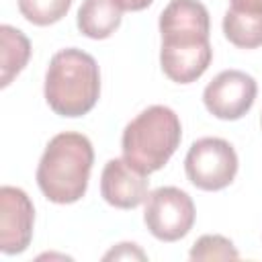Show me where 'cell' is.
<instances>
[{"instance_id": "1", "label": "cell", "mask_w": 262, "mask_h": 262, "mask_svg": "<svg viewBox=\"0 0 262 262\" xmlns=\"http://www.w3.org/2000/svg\"><path fill=\"white\" fill-rule=\"evenodd\" d=\"M164 74L178 84L201 78L213 57L209 43V12L199 0H172L160 14Z\"/></svg>"}, {"instance_id": "2", "label": "cell", "mask_w": 262, "mask_h": 262, "mask_svg": "<svg viewBox=\"0 0 262 262\" xmlns=\"http://www.w3.org/2000/svg\"><path fill=\"white\" fill-rule=\"evenodd\" d=\"M94 149L86 135L63 131L45 147L37 166V184L41 192L57 205H70L86 194Z\"/></svg>"}, {"instance_id": "3", "label": "cell", "mask_w": 262, "mask_h": 262, "mask_svg": "<svg viewBox=\"0 0 262 262\" xmlns=\"http://www.w3.org/2000/svg\"><path fill=\"white\" fill-rule=\"evenodd\" d=\"M100 94V72L94 57L82 49L57 51L45 74V100L55 115L82 117L94 108Z\"/></svg>"}, {"instance_id": "4", "label": "cell", "mask_w": 262, "mask_h": 262, "mask_svg": "<svg viewBox=\"0 0 262 262\" xmlns=\"http://www.w3.org/2000/svg\"><path fill=\"white\" fill-rule=\"evenodd\" d=\"M182 127L178 115L154 104L139 113L123 131V158L143 174L160 170L180 145Z\"/></svg>"}, {"instance_id": "5", "label": "cell", "mask_w": 262, "mask_h": 262, "mask_svg": "<svg viewBox=\"0 0 262 262\" xmlns=\"http://www.w3.org/2000/svg\"><path fill=\"white\" fill-rule=\"evenodd\" d=\"M188 180L201 190H221L237 174V154L229 141L203 137L194 141L184 158Z\"/></svg>"}, {"instance_id": "6", "label": "cell", "mask_w": 262, "mask_h": 262, "mask_svg": "<svg viewBox=\"0 0 262 262\" xmlns=\"http://www.w3.org/2000/svg\"><path fill=\"white\" fill-rule=\"evenodd\" d=\"M143 221L154 237L162 242H176L192 229L194 203L176 186L156 188L145 199Z\"/></svg>"}, {"instance_id": "7", "label": "cell", "mask_w": 262, "mask_h": 262, "mask_svg": "<svg viewBox=\"0 0 262 262\" xmlns=\"http://www.w3.org/2000/svg\"><path fill=\"white\" fill-rule=\"evenodd\" d=\"M256 80L239 70H225L217 74L203 92L207 111L223 121L242 119L256 100Z\"/></svg>"}, {"instance_id": "8", "label": "cell", "mask_w": 262, "mask_h": 262, "mask_svg": "<svg viewBox=\"0 0 262 262\" xmlns=\"http://www.w3.org/2000/svg\"><path fill=\"white\" fill-rule=\"evenodd\" d=\"M35 209L25 190L16 186L0 188V250L4 254H20L33 237Z\"/></svg>"}, {"instance_id": "9", "label": "cell", "mask_w": 262, "mask_h": 262, "mask_svg": "<svg viewBox=\"0 0 262 262\" xmlns=\"http://www.w3.org/2000/svg\"><path fill=\"white\" fill-rule=\"evenodd\" d=\"M147 174L139 172L125 158L108 160L100 176L102 199L117 209H135L147 199Z\"/></svg>"}, {"instance_id": "10", "label": "cell", "mask_w": 262, "mask_h": 262, "mask_svg": "<svg viewBox=\"0 0 262 262\" xmlns=\"http://www.w3.org/2000/svg\"><path fill=\"white\" fill-rule=\"evenodd\" d=\"M123 10L121 0H84L78 10V29L90 39H106L119 29Z\"/></svg>"}, {"instance_id": "11", "label": "cell", "mask_w": 262, "mask_h": 262, "mask_svg": "<svg viewBox=\"0 0 262 262\" xmlns=\"http://www.w3.org/2000/svg\"><path fill=\"white\" fill-rule=\"evenodd\" d=\"M0 86L6 88L12 78L27 66L31 57V43L23 31L2 25L0 27Z\"/></svg>"}, {"instance_id": "12", "label": "cell", "mask_w": 262, "mask_h": 262, "mask_svg": "<svg viewBox=\"0 0 262 262\" xmlns=\"http://www.w3.org/2000/svg\"><path fill=\"white\" fill-rule=\"evenodd\" d=\"M225 37L242 49H254L262 45V12H237L229 8L223 16Z\"/></svg>"}, {"instance_id": "13", "label": "cell", "mask_w": 262, "mask_h": 262, "mask_svg": "<svg viewBox=\"0 0 262 262\" xmlns=\"http://www.w3.org/2000/svg\"><path fill=\"white\" fill-rule=\"evenodd\" d=\"M72 6V0H18L20 14L39 27L53 25L61 20Z\"/></svg>"}, {"instance_id": "14", "label": "cell", "mask_w": 262, "mask_h": 262, "mask_svg": "<svg viewBox=\"0 0 262 262\" xmlns=\"http://www.w3.org/2000/svg\"><path fill=\"white\" fill-rule=\"evenodd\" d=\"M235 258H239L235 246L223 235H201L190 250V260H235Z\"/></svg>"}, {"instance_id": "15", "label": "cell", "mask_w": 262, "mask_h": 262, "mask_svg": "<svg viewBox=\"0 0 262 262\" xmlns=\"http://www.w3.org/2000/svg\"><path fill=\"white\" fill-rule=\"evenodd\" d=\"M104 258H139V260H143L145 254L135 244H119V248L117 250H111Z\"/></svg>"}, {"instance_id": "16", "label": "cell", "mask_w": 262, "mask_h": 262, "mask_svg": "<svg viewBox=\"0 0 262 262\" xmlns=\"http://www.w3.org/2000/svg\"><path fill=\"white\" fill-rule=\"evenodd\" d=\"M237 12H262V0H229Z\"/></svg>"}, {"instance_id": "17", "label": "cell", "mask_w": 262, "mask_h": 262, "mask_svg": "<svg viewBox=\"0 0 262 262\" xmlns=\"http://www.w3.org/2000/svg\"><path fill=\"white\" fill-rule=\"evenodd\" d=\"M121 2H123L125 10H143V8H147L154 0H121Z\"/></svg>"}]
</instances>
